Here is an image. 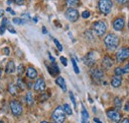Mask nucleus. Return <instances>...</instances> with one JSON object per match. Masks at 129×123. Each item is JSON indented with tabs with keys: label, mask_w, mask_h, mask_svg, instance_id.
Masks as SVG:
<instances>
[{
	"label": "nucleus",
	"mask_w": 129,
	"mask_h": 123,
	"mask_svg": "<svg viewBox=\"0 0 129 123\" xmlns=\"http://www.w3.org/2000/svg\"><path fill=\"white\" fill-rule=\"evenodd\" d=\"M88 117H89L88 112L86 111V109L82 106V110H81V123H87Z\"/></svg>",
	"instance_id": "20"
},
{
	"label": "nucleus",
	"mask_w": 129,
	"mask_h": 123,
	"mask_svg": "<svg viewBox=\"0 0 129 123\" xmlns=\"http://www.w3.org/2000/svg\"><path fill=\"white\" fill-rule=\"evenodd\" d=\"M41 123H49V122H47V121H42Z\"/></svg>",
	"instance_id": "51"
},
{
	"label": "nucleus",
	"mask_w": 129,
	"mask_h": 123,
	"mask_svg": "<svg viewBox=\"0 0 129 123\" xmlns=\"http://www.w3.org/2000/svg\"><path fill=\"white\" fill-rule=\"evenodd\" d=\"M42 30H43V31H42V32H43V34H47V32H48L45 27H43V28H42Z\"/></svg>",
	"instance_id": "44"
},
{
	"label": "nucleus",
	"mask_w": 129,
	"mask_h": 123,
	"mask_svg": "<svg viewBox=\"0 0 129 123\" xmlns=\"http://www.w3.org/2000/svg\"><path fill=\"white\" fill-rule=\"evenodd\" d=\"M92 30L96 34V36H103L105 34V32L107 30V27H106V24L103 21H97L93 24Z\"/></svg>",
	"instance_id": "4"
},
{
	"label": "nucleus",
	"mask_w": 129,
	"mask_h": 123,
	"mask_svg": "<svg viewBox=\"0 0 129 123\" xmlns=\"http://www.w3.org/2000/svg\"><path fill=\"white\" fill-rule=\"evenodd\" d=\"M119 4H125V3H128L129 0H116Z\"/></svg>",
	"instance_id": "38"
},
{
	"label": "nucleus",
	"mask_w": 129,
	"mask_h": 123,
	"mask_svg": "<svg viewBox=\"0 0 129 123\" xmlns=\"http://www.w3.org/2000/svg\"><path fill=\"white\" fill-rule=\"evenodd\" d=\"M56 83H57V85L64 91L66 92L67 91V86H66V82H64V78L63 77H58L57 78V80H56Z\"/></svg>",
	"instance_id": "19"
},
{
	"label": "nucleus",
	"mask_w": 129,
	"mask_h": 123,
	"mask_svg": "<svg viewBox=\"0 0 129 123\" xmlns=\"http://www.w3.org/2000/svg\"><path fill=\"white\" fill-rule=\"evenodd\" d=\"M106 115L114 123H119L120 120H121V114L117 110H115V109H109V110H107L106 111Z\"/></svg>",
	"instance_id": "8"
},
{
	"label": "nucleus",
	"mask_w": 129,
	"mask_h": 123,
	"mask_svg": "<svg viewBox=\"0 0 129 123\" xmlns=\"http://www.w3.org/2000/svg\"><path fill=\"white\" fill-rule=\"evenodd\" d=\"M49 57H50V59H51L52 63H54V62H55V58H54V57H53V56H52V55H51L50 53H49Z\"/></svg>",
	"instance_id": "42"
},
{
	"label": "nucleus",
	"mask_w": 129,
	"mask_h": 123,
	"mask_svg": "<svg viewBox=\"0 0 129 123\" xmlns=\"http://www.w3.org/2000/svg\"><path fill=\"white\" fill-rule=\"evenodd\" d=\"M10 109H11L12 114L14 116H17V117L20 116L22 114V112H23V106H22V104L19 102H17V100H12L10 102Z\"/></svg>",
	"instance_id": "5"
},
{
	"label": "nucleus",
	"mask_w": 129,
	"mask_h": 123,
	"mask_svg": "<svg viewBox=\"0 0 129 123\" xmlns=\"http://www.w3.org/2000/svg\"><path fill=\"white\" fill-rule=\"evenodd\" d=\"M0 78H1V68H0Z\"/></svg>",
	"instance_id": "52"
},
{
	"label": "nucleus",
	"mask_w": 129,
	"mask_h": 123,
	"mask_svg": "<svg viewBox=\"0 0 129 123\" xmlns=\"http://www.w3.org/2000/svg\"><path fill=\"white\" fill-rule=\"evenodd\" d=\"M66 3H67L68 7L73 8V7H77L80 4V0H67Z\"/></svg>",
	"instance_id": "21"
},
{
	"label": "nucleus",
	"mask_w": 129,
	"mask_h": 123,
	"mask_svg": "<svg viewBox=\"0 0 129 123\" xmlns=\"http://www.w3.org/2000/svg\"><path fill=\"white\" fill-rule=\"evenodd\" d=\"M16 4H19V5H22L24 3V0H13Z\"/></svg>",
	"instance_id": "40"
},
{
	"label": "nucleus",
	"mask_w": 129,
	"mask_h": 123,
	"mask_svg": "<svg viewBox=\"0 0 129 123\" xmlns=\"http://www.w3.org/2000/svg\"><path fill=\"white\" fill-rule=\"evenodd\" d=\"M93 121H94V122H96V123H102L99 119H97V118H94V119H93Z\"/></svg>",
	"instance_id": "45"
},
{
	"label": "nucleus",
	"mask_w": 129,
	"mask_h": 123,
	"mask_svg": "<svg viewBox=\"0 0 129 123\" xmlns=\"http://www.w3.org/2000/svg\"><path fill=\"white\" fill-rule=\"evenodd\" d=\"M113 29L115 30V31H121V30H123V28H124V20L122 19V18H117V19H115L114 21H113Z\"/></svg>",
	"instance_id": "12"
},
{
	"label": "nucleus",
	"mask_w": 129,
	"mask_h": 123,
	"mask_svg": "<svg viewBox=\"0 0 129 123\" xmlns=\"http://www.w3.org/2000/svg\"><path fill=\"white\" fill-rule=\"evenodd\" d=\"M114 73H115V75H116V76H121V75H123V74H124V70H123V68L117 67V68H115Z\"/></svg>",
	"instance_id": "26"
},
{
	"label": "nucleus",
	"mask_w": 129,
	"mask_h": 123,
	"mask_svg": "<svg viewBox=\"0 0 129 123\" xmlns=\"http://www.w3.org/2000/svg\"><path fill=\"white\" fill-rule=\"evenodd\" d=\"M114 106H115V108H117V109L121 108V106H122V102H121V100H120V98H115V100H114Z\"/></svg>",
	"instance_id": "28"
},
{
	"label": "nucleus",
	"mask_w": 129,
	"mask_h": 123,
	"mask_svg": "<svg viewBox=\"0 0 129 123\" xmlns=\"http://www.w3.org/2000/svg\"><path fill=\"white\" fill-rule=\"evenodd\" d=\"M17 87H18L20 90H22V91L26 89V84H25V82H24L20 77L17 79Z\"/></svg>",
	"instance_id": "23"
},
{
	"label": "nucleus",
	"mask_w": 129,
	"mask_h": 123,
	"mask_svg": "<svg viewBox=\"0 0 129 123\" xmlns=\"http://www.w3.org/2000/svg\"><path fill=\"white\" fill-rule=\"evenodd\" d=\"M128 28H129V22H128Z\"/></svg>",
	"instance_id": "54"
},
{
	"label": "nucleus",
	"mask_w": 129,
	"mask_h": 123,
	"mask_svg": "<svg viewBox=\"0 0 129 123\" xmlns=\"http://www.w3.org/2000/svg\"><path fill=\"white\" fill-rule=\"evenodd\" d=\"M37 71H36V69H34L33 67H29L28 69H27V77L29 78V79H36L37 78Z\"/></svg>",
	"instance_id": "18"
},
{
	"label": "nucleus",
	"mask_w": 129,
	"mask_h": 123,
	"mask_svg": "<svg viewBox=\"0 0 129 123\" xmlns=\"http://www.w3.org/2000/svg\"><path fill=\"white\" fill-rule=\"evenodd\" d=\"M81 17H82L83 19L89 18V17H90V12H89V11H83L82 14H81Z\"/></svg>",
	"instance_id": "33"
},
{
	"label": "nucleus",
	"mask_w": 129,
	"mask_h": 123,
	"mask_svg": "<svg viewBox=\"0 0 129 123\" xmlns=\"http://www.w3.org/2000/svg\"><path fill=\"white\" fill-rule=\"evenodd\" d=\"M33 20H34V23H37V21H38V19H37V18H34Z\"/></svg>",
	"instance_id": "49"
},
{
	"label": "nucleus",
	"mask_w": 129,
	"mask_h": 123,
	"mask_svg": "<svg viewBox=\"0 0 129 123\" xmlns=\"http://www.w3.org/2000/svg\"><path fill=\"white\" fill-rule=\"evenodd\" d=\"M54 42H55V44H56V46H57V48L60 50V51H63V46H62V44L59 42V40H54Z\"/></svg>",
	"instance_id": "31"
},
{
	"label": "nucleus",
	"mask_w": 129,
	"mask_h": 123,
	"mask_svg": "<svg viewBox=\"0 0 129 123\" xmlns=\"http://www.w3.org/2000/svg\"><path fill=\"white\" fill-rule=\"evenodd\" d=\"M26 102L28 106H32L34 102V98H33V94L31 92H27L26 94Z\"/></svg>",
	"instance_id": "22"
},
{
	"label": "nucleus",
	"mask_w": 129,
	"mask_h": 123,
	"mask_svg": "<svg viewBox=\"0 0 129 123\" xmlns=\"http://www.w3.org/2000/svg\"><path fill=\"white\" fill-rule=\"evenodd\" d=\"M123 70H124V73H129V62L127 63V65L123 68Z\"/></svg>",
	"instance_id": "36"
},
{
	"label": "nucleus",
	"mask_w": 129,
	"mask_h": 123,
	"mask_svg": "<svg viewBox=\"0 0 129 123\" xmlns=\"http://www.w3.org/2000/svg\"><path fill=\"white\" fill-rule=\"evenodd\" d=\"M101 65H102V67L105 68V69H109V68H111L113 65L112 59H111L109 56H104L103 59H102V62H101Z\"/></svg>",
	"instance_id": "13"
},
{
	"label": "nucleus",
	"mask_w": 129,
	"mask_h": 123,
	"mask_svg": "<svg viewBox=\"0 0 129 123\" xmlns=\"http://www.w3.org/2000/svg\"><path fill=\"white\" fill-rule=\"evenodd\" d=\"M5 29H6V27H5V26H1V27H0V34H4Z\"/></svg>",
	"instance_id": "37"
},
{
	"label": "nucleus",
	"mask_w": 129,
	"mask_h": 123,
	"mask_svg": "<svg viewBox=\"0 0 129 123\" xmlns=\"http://www.w3.org/2000/svg\"><path fill=\"white\" fill-rule=\"evenodd\" d=\"M6 11H7V12H11L12 10H11V8H10V7H8V8L6 9Z\"/></svg>",
	"instance_id": "47"
},
{
	"label": "nucleus",
	"mask_w": 129,
	"mask_h": 123,
	"mask_svg": "<svg viewBox=\"0 0 129 123\" xmlns=\"http://www.w3.org/2000/svg\"><path fill=\"white\" fill-rule=\"evenodd\" d=\"M90 74H91V78L93 79V81H95L96 83H99L102 80V78H103V72L100 69H93V70H91Z\"/></svg>",
	"instance_id": "11"
},
{
	"label": "nucleus",
	"mask_w": 129,
	"mask_h": 123,
	"mask_svg": "<svg viewBox=\"0 0 129 123\" xmlns=\"http://www.w3.org/2000/svg\"><path fill=\"white\" fill-rule=\"evenodd\" d=\"M70 98H71V100H72V102H73L74 106H75V108H77V102H76L75 96H74V94H73V92H70Z\"/></svg>",
	"instance_id": "32"
},
{
	"label": "nucleus",
	"mask_w": 129,
	"mask_h": 123,
	"mask_svg": "<svg viewBox=\"0 0 129 123\" xmlns=\"http://www.w3.org/2000/svg\"><path fill=\"white\" fill-rule=\"evenodd\" d=\"M125 109H126L127 111L129 110V104H126V106H125Z\"/></svg>",
	"instance_id": "46"
},
{
	"label": "nucleus",
	"mask_w": 129,
	"mask_h": 123,
	"mask_svg": "<svg viewBox=\"0 0 129 123\" xmlns=\"http://www.w3.org/2000/svg\"><path fill=\"white\" fill-rule=\"evenodd\" d=\"M127 58H129V47H123V48H121L117 51L116 59L118 62L124 61Z\"/></svg>",
	"instance_id": "9"
},
{
	"label": "nucleus",
	"mask_w": 129,
	"mask_h": 123,
	"mask_svg": "<svg viewBox=\"0 0 129 123\" xmlns=\"http://www.w3.org/2000/svg\"><path fill=\"white\" fill-rule=\"evenodd\" d=\"M60 59H61V61H62V63H63V65H64V66H67V65H68V62H67V59H66V57L62 56Z\"/></svg>",
	"instance_id": "34"
},
{
	"label": "nucleus",
	"mask_w": 129,
	"mask_h": 123,
	"mask_svg": "<svg viewBox=\"0 0 129 123\" xmlns=\"http://www.w3.org/2000/svg\"><path fill=\"white\" fill-rule=\"evenodd\" d=\"M49 98V94H46L45 92H43L41 96H40V98H39V100H40V102H45V100H47Z\"/></svg>",
	"instance_id": "30"
},
{
	"label": "nucleus",
	"mask_w": 129,
	"mask_h": 123,
	"mask_svg": "<svg viewBox=\"0 0 129 123\" xmlns=\"http://www.w3.org/2000/svg\"><path fill=\"white\" fill-rule=\"evenodd\" d=\"M19 88L17 87V85H14V84H9L8 86V92L12 96H17L19 94Z\"/></svg>",
	"instance_id": "17"
},
{
	"label": "nucleus",
	"mask_w": 129,
	"mask_h": 123,
	"mask_svg": "<svg viewBox=\"0 0 129 123\" xmlns=\"http://www.w3.org/2000/svg\"><path fill=\"white\" fill-rule=\"evenodd\" d=\"M96 60H97L96 52H93V51L88 52V53L84 56V58H83V62H84V64H85L86 66H88V67L93 66V65L95 64Z\"/></svg>",
	"instance_id": "6"
},
{
	"label": "nucleus",
	"mask_w": 129,
	"mask_h": 123,
	"mask_svg": "<svg viewBox=\"0 0 129 123\" xmlns=\"http://www.w3.org/2000/svg\"><path fill=\"white\" fill-rule=\"evenodd\" d=\"M48 71L51 75L56 76V75H58V74L60 73V68H59L58 65L54 62V63H52L51 66H48Z\"/></svg>",
	"instance_id": "14"
},
{
	"label": "nucleus",
	"mask_w": 129,
	"mask_h": 123,
	"mask_svg": "<svg viewBox=\"0 0 129 123\" xmlns=\"http://www.w3.org/2000/svg\"><path fill=\"white\" fill-rule=\"evenodd\" d=\"M2 13H3V11H2V10H0V17L2 16Z\"/></svg>",
	"instance_id": "50"
},
{
	"label": "nucleus",
	"mask_w": 129,
	"mask_h": 123,
	"mask_svg": "<svg viewBox=\"0 0 129 123\" xmlns=\"http://www.w3.org/2000/svg\"><path fill=\"white\" fill-rule=\"evenodd\" d=\"M11 3H12L11 0H8V1H7V4H8V5H11Z\"/></svg>",
	"instance_id": "48"
},
{
	"label": "nucleus",
	"mask_w": 129,
	"mask_h": 123,
	"mask_svg": "<svg viewBox=\"0 0 129 123\" xmlns=\"http://www.w3.org/2000/svg\"><path fill=\"white\" fill-rule=\"evenodd\" d=\"M64 16H66V18H67L70 22L75 23V22L78 21V19H79V17H80V13L78 12V10H76V9H74V8H69V9L66 11Z\"/></svg>",
	"instance_id": "7"
},
{
	"label": "nucleus",
	"mask_w": 129,
	"mask_h": 123,
	"mask_svg": "<svg viewBox=\"0 0 129 123\" xmlns=\"http://www.w3.org/2000/svg\"><path fill=\"white\" fill-rule=\"evenodd\" d=\"M0 123H4V122H3V121H0Z\"/></svg>",
	"instance_id": "53"
},
{
	"label": "nucleus",
	"mask_w": 129,
	"mask_h": 123,
	"mask_svg": "<svg viewBox=\"0 0 129 123\" xmlns=\"http://www.w3.org/2000/svg\"><path fill=\"white\" fill-rule=\"evenodd\" d=\"M25 71V67L23 64H20L18 67H17V72H18V76H21Z\"/></svg>",
	"instance_id": "25"
},
{
	"label": "nucleus",
	"mask_w": 129,
	"mask_h": 123,
	"mask_svg": "<svg viewBox=\"0 0 129 123\" xmlns=\"http://www.w3.org/2000/svg\"><path fill=\"white\" fill-rule=\"evenodd\" d=\"M63 108H64V113H66L67 115H72V114H73V110H72V108H71V106H70L69 104H66Z\"/></svg>",
	"instance_id": "24"
},
{
	"label": "nucleus",
	"mask_w": 129,
	"mask_h": 123,
	"mask_svg": "<svg viewBox=\"0 0 129 123\" xmlns=\"http://www.w3.org/2000/svg\"><path fill=\"white\" fill-rule=\"evenodd\" d=\"M52 118L55 123H64L66 120V113L62 106H58L53 112Z\"/></svg>",
	"instance_id": "2"
},
{
	"label": "nucleus",
	"mask_w": 129,
	"mask_h": 123,
	"mask_svg": "<svg viewBox=\"0 0 129 123\" xmlns=\"http://www.w3.org/2000/svg\"><path fill=\"white\" fill-rule=\"evenodd\" d=\"M33 88H34V90H35L36 92H44V91H45V89H46V84H45L44 79H42V78L38 79V80L35 82V84H34Z\"/></svg>",
	"instance_id": "10"
},
{
	"label": "nucleus",
	"mask_w": 129,
	"mask_h": 123,
	"mask_svg": "<svg viewBox=\"0 0 129 123\" xmlns=\"http://www.w3.org/2000/svg\"><path fill=\"white\" fill-rule=\"evenodd\" d=\"M121 83H122V78L120 76H114L111 79V85H112L113 88H118L121 86Z\"/></svg>",
	"instance_id": "16"
},
{
	"label": "nucleus",
	"mask_w": 129,
	"mask_h": 123,
	"mask_svg": "<svg viewBox=\"0 0 129 123\" xmlns=\"http://www.w3.org/2000/svg\"><path fill=\"white\" fill-rule=\"evenodd\" d=\"M104 44L107 49L114 50L119 44V38L114 34H108L104 38Z\"/></svg>",
	"instance_id": "1"
},
{
	"label": "nucleus",
	"mask_w": 129,
	"mask_h": 123,
	"mask_svg": "<svg viewBox=\"0 0 129 123\" xmlns=\"http://www.w3.org/2000/svg\"><path fill=\"white\" fill-rule=\"evenodd\" d=\"M3 53L5 54V55H9V53H10V51H9V48H7V47H5V48H3Z\"/></svg>",
	"instance_id": "35"
},
{
	"label": "nucleus",
	"mask_w": 129,
	"mask_h": 123,
	"mask_svg": "<svg viewBox=\"0 0 129 123\" xmlns=\"http://www.w3.org/2000/svg\"><path fill=\"white\" fill-rule=\"evenodd\" d=\"M112 1L111 0H99L98 1V8L100 12L104 15H107L110 13L112 9Z\"/></svg>",
	"instance_id": "3"
},
{
	"label": "nucleus",
	"mask_w": 129,
	"mask_h": 123,
	"mask_svg": "<svg viewBox=\"0 0 129 123\" xmlns=\"http://www.w3.org/2000/svg\"><path fill=\"white\" fill-rule=\"evenodd\" d=\"M72 63H73V67H74L75 73H76V74H79V73H80V69H79V67H78L77 61H76L74 58H72Z\"/></svg>",
	"instance_id": "27"
},
{
	"label": "nucleus",
	"mask_w": 129,
	"mask_h": 123,
	"mask_svg": "<svg viewBox=\"0 0 129 123\" xmlns=\"http://www.w3.org/2000/svg\"><path fill=\"white\" fill-rule=\"evenodd\" d=\"M121 123H129V118H125V119H123Z\"/></svg>",
	"instance_id": "43"
},
{
	"label": "nucleus",
	"mask_w": 129,
	"mask_h": 123,
	"mask_svg": "<svg viewBox=\"0 0 129 123\" xmlns=\"http://www.w3.org/2000/svg\"><path fill=\"white\" fill-rule=\"evenodd\" d=\"M8 31L10 32H12V34H16V31L12 27H8Z\"/></svg>",
	"instance_id": "41"
},
{
	"label": "nucleus",
	"mask_w": 129,
	"mask_h": 123,
	"mask_svg": "<svg viewBox=\"0 0 129 123\" xmlns=\"http://www.w3.org/2000/svg\"><path fill=\"white\" fill-rule=\"evenodd\" d=\"M15 69H16V68H15L14 61H12V60L8 61L7 65H6V67H5V72H6L7 74H12V73H14Z\"/></svg>",
	"instance_id": "15"
},
{
	"label": "nucleus",
	"mask_w": 129,
	"mask_h": 123,
	"mask_svg": "<svg viewBox=\"0 0 129 123\" xmlns=\"http://www.w3.org/2000/svg\"><path fill=\"white\" fill-rule=\"evenodd\" d=\"M7 23H8L7 22V19L6 18H3V20H2V26H5L6 27L7 26Z\"/></svg>",
	"instance_id": "39"
},
{
	"label": "nucleus",
	"mask_w": 129,
	"mask_h": 123,
	"mask_svg": "<svg viewBox=\"0 0 129 123\" xmlns=\"http://www.w3.org/2000/svg\"><path fill=\"white\" fill-rule=\"evenodd\" d=\"M13 23L14 24H17V25H22L24 23H26V21L22 20V19H19V18H14L13 19Z\"/></svg>",
	"instance_id": "29"
}]
</instances>
